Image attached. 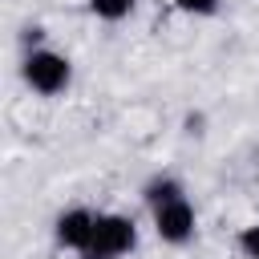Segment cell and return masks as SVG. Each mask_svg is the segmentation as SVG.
<instances>
[{"label":"cell","mask_w":259,"mask_h":259,"mask_svg":"<svg viewBox=\"0 0 259 259\" xmlns=\"http://www.w3.org/2000/svg\"><path fill=\"white\" fill-rule=\"evenodd\" d=\"M20 77H24V85H28L32 93H40V97H57V93H65L69 81H73V65H69L65 53L40 45V49H28V53H24V61H20Z\"/></svg>","instance_id":"obj_1"},{"label":"cell","mask_w":259,"mask_h":259,"mask_svg":"<svg viewBox=\"0 0 259 259\" xmlns=\"http://www.w3.org/2000/svg\"><path fill=\"white\" fill-rule=\"evenodd\" d=\"M134 247H138V223H134L130 214H117V210L97 214L89 255H101V259H121V255H130Z\"/></svg>","instance_id":"obj_2"},{"label":"cell","mask_w":259,"mask_h":259,"mask_svg":"<svg viewBox=\"0 0 259 259\" xmlns=\"http://www.w3.org/2000/svg\"><path fill=\"white\" fill-rule=\"evenodd\" d=\"M150 219H154V235H158L162 243H170V247H186V243L194 239V231H198V214H194V206H190L186 194L154 206Z\"/></svg>","instance_id":"obj_3"},{"label":"cell","mask_w":259,"mask_h":259,"mask_svg":"<svg viewBox=\"0 0 259 259\" xmlns=\"http://www.w3.org/2000/svg\"><path fill=\"white\" fill-rule=\"evenodd\" d=\"M93 227H97V214H93L89 206H69V210L57 214L53 239H57V247H65V251L89 255V247H93Z\"/></svg>","instance_id":"obj_4"},{"label":"cell","mask_w":259,"mask_h":259,"mask_svg":"<svg viewBox=\"0 0 259 259\" xmlns=\"http://www.w3.org/2000/svg\"><path fill=\"white\" fill-rule=\"evenodd\" d=\"M182 194H186V186H182L174 174H154V178L142 186V198H146L150 210L162 206V202H170V198H182Z\"/></svg>","instance_id":"obj_5"},{"label":"cell","mask_w":259,"mask_h":259,"mask_svg":"<svg viewBox=\"0 0 259 259\" xmlns=\"http://www.w3.org/2000/svg\"><path fill=\"white\" fill-rule=\"evenodd\" d=\"M89 12L97 20H105V24H117V20H125L134 12V0H89Z\"/></svg>","instance_id":"obj_6"},{"label":"cell","mask_w":259,"mask_h":259,"mask_svg":"<svg viewBox=\"0 0 259 259\" xmlns=\"http://www.w3.org/2000/svg\"><path fill=\"white\" fill-rule=\"evenodd\" d=\"M239 251H243V259H259V219L239 231Z\"/></svg>","instance_id":"obj_7"},{"label":"cell","mask_w":259,"mask_h":259,"mask_svg":"<svg viewBox=\"0 0 259 259\" xmlns=\"http://www.w3.org/2000/svg\"><path fill=\"white\" fill-rule=\"evenodd\" d=\"M174 8L186 12V16H214L219 12V0H174Z\"/></svg>","instance_id":"obj_8"},{"label":"cell","mask_w":259,"mask_h":259,"mask_svg":"<svg viewBox=\"0 0 259 259\" xmlns=\"http://www.w3.org/2000/svg\"><path fill=\"white\" fill-rule=\"evenodd\" d=\"M81 259H101V255H81Z\"/></svg>","instance_id":"obj_9"}]
</instances>
